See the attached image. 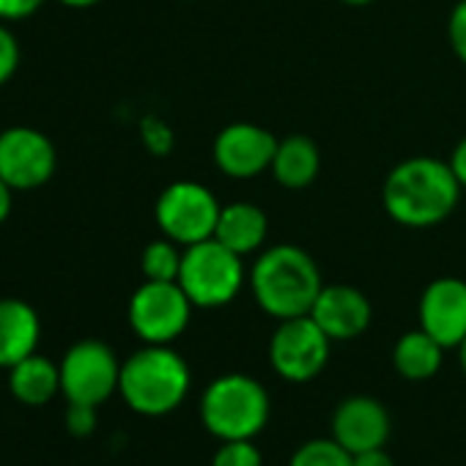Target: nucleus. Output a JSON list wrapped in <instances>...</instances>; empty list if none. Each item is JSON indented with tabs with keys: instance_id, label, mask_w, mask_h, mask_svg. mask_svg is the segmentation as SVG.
Listing matches in <instances>:
<instances>
[{
	"instance_id": "obj_23",
	"label": "nucleus",
	"mask_w": 466,
	"mask_h": 466,
	"mask_svg": "<svg viewBox=\"0 0 466 466\" xmlns=\"http://www.w3.org/2000/svg\"><path fill=\"white\" fill-rule=\"evenodd\" d=\"M17 66H20V42L6 23H0V86L15 77Z\"/></svg>"
},
{
	"instance_id": "obj_27",
	"label": "nucleus",
	"mask_w": 466,
	"mask_h": 466,
	"mask_svg": "<svg viewBox=\"0 0 466 466\" xmlns=\"http://www.w3.org/2000/svg\"><path fill=\"white\" fill-rule=\"evenodd\" d=\"M351 466H395V461H392V455L384 447H376V450L354 452L351 455Z\"/></svg>"
},
{
	"instance_id": "obj_6",
	"label": "nucleus",
	"mask_w": 466,
	"mask_h": 466,
	"mask_svg": "<svg viewBox=\"0 0 466 466\" xmlns=\"http://www.w3.org/2000/svg\"><path fill=\"white\" fill-rule=\"evenodd\" d=\"M222 206L214 192L198 181H173L157 198V225L167 239L181 248L206 242L214 237Z\"/></svg>"
},
{
	"instance_id": "obj_9",
	"label": "nucleus",
	"mask_w": 466,
	"mask_h": 466,
	"mask_svg": "<svg viewBox=\"0 0 466 466\" xmlns=\"http://www.w3.org/2000/svg\"><path fill=\"white\" fill-rule=\"evenodd\" d=\"M329 349L332 340L308 313L280 321L269 340V362L280 379L302 384L316 379L327 368Z\"/></svg>"
},
{
	"instance_id": "obj_21",
	"label": "nucleus",
	"mask_w": 466,
	"mask_h": 466,
	"mask_svg": "<svg viewBox=\"0 0 466 466\" xmlns=\"http://www.w3.org/2000/svg\"><path fill=\"white\" fill-rule=\"evenodd\" d=\"M289 466H351V452L329 439H310L291 455Z\"/></svg>"
},
{
	"instance_id": "obj_32",
	"label": "nucleus",
	"mask_w": 466,
	"mask_h": 466,
	"mask_svg": "<svg viewBox=\"0 0 466 466\" xmlns=\"http://www.w3.org/2000/svg\"><path fill=\"white\" fill-rule=\"evenodd\" d=\"M343 4H349V6H368V4H373V0H343Z\"/></svg>"
},
{
	"instance_id": "obj_7",
	"label": "nucleus",
	"mask_w": 466,
	"mask_h": 466,
	"mask_svg": "<svg viewBox=\"0 0 466 466\" xmlns=\"http://www.w3.org/2000/svg\"><path fill=\"white\" fill-rule=\"evenodd\" d=\"M192 308L176 280H146L129 299V327L140 340L167 346L187 329Z\"/></svg>"
},
{
	"instance_id": "obj_28",
	"label": "nucleus",
	"mask_w": 466,
	"mask_h": 466,
	"mask_svg": "<svg viewBox=\"0 0 466 466\" xmlns=\"http://www.w3.org/2000/svg\"><path fill=\"white\" fill-rule=\"evenodd\" d=\"M450 167H452V173H455V178H458V184L466 189V137L455 146V151H452V159H450Z\"/></svg>"
},
{
	"instance_id": "obj_2",
	"label": "nucleus",
	"mask_w": 466,
	"mask_h": 466,
	"mask_svg": "<svg viewBox=\"0 0 466 466\" xmlns=\"http://www.w3.org/2000/svg\"><path fill=\"white\" fill-rule=\"evenodd\" d=\"M250 289L258 308L278 319L308 316L324 289L316 261L297 245H275L264 250L250 272Z\"/></svg>"
},
{
	"instance_id": "obj_4",
	"label": "nucleus",
	"mask_w": 466,
	"mask_h": 466,
	"mask_svg": "<svg viewBox=\"0 0 466 466\" xmlns=\"http://www.w3.org/2000/svg\"><path fill=\"white\" fill-rule=\"evenodd\" d=\"M269 392L248 373L217 376L200 398V420L211 436L228 439H256L269 422Z\"/></svg>"
},
{
	"instance_id": "obj_26",
	"label": "nucleus",
	"mask_w": 466,
	"mask_h": 466,
	"mask_svg": "<svg viewBox=\"0 0 466 466\" xmlns=\"http://www.w3.org/2000/svg\"><path fill=\"white\" fill-rule=\"evenodd\" d=\"M45 0H0V23H17L42 9Z\"/></svg>"
},
{
	"instance_id": "obj_10",
	"label": "nucleus",
	"mask_w": 466,
	"mask_h": 466,
	"mask_svg": "<svg viewBox=\"0 0 466 466\" xmlns=\"http://www.w3.org/2000/svg\"><path fill=\"white\" fill-rule=\"evenodd\" d=\"M56 167L58 154L45 132L34 127H9L0 132V178L15 192L47 184Z\"/></svg>"
},
{
	"instance_id": "obj_24",
	"label": "nucleus",
	"mask_w": 466,
	"mask_h": 466,
	"mask_svg": "<svg viewBox=\"0 0 466 466\" xmlns=\"http://www.w3.org/2000/svg\"><path fill=\"white\" fill-rule=\"evenodd\" d=\"M66 428H69L72 436H88V433H94V428H96V406L69 403Z\"/></svg>"
},
{
	"instance_id": "obj_16",
	"label": "nucleus",
	"mask_w": 466,
	"mask_h": 466,
	"mask_svg": "<svg viewBox=\"0 0 466 466\" xmlns=\"http://www.w3.org/2000/svg\"><path fill=\"white\" fill-rule=\"evenodd\" d=\"M42 324L36 310L23 299H0V368H15L36 354Z\"/></svg>"
},
{
	"instance_id": "obj_25",
	"label": "nucleus",
	"mask_w": 466,
	"mask_h": 466,
	"mask_svg": "<svg viewBox=\"0 0 466 466\" xmlns=\"http://www.w3.org/2000/svg\"><path fill=\"white\" fill-rule=\"evenodd\" d=\"M447 34H450V45H452V53L466 64V0L452 9L450 15V25H447Z\"/></svg>"
},
{
	"instance_id": "obj_1",
	"label": "nucleus",
	"mask_w": 466,
	"mask_h": 466,
	"mask_svg": "<svg viewBox=\"0 0 466 466\" xmlns=\"http://www.w3.org/2000/svg\"><path fill=\"white\" fill-rule=\"evenodd\" d=\"M450 162L433 157H409L398 162L384 181V208L403 228H433L444 222L461 195Z\"/></svg>"
},
{
	"instance_id": "obj_8",
	"label": "nucleus",
	"mask_w": 466,
	"mask_h": 466,
	"mask_svg": "<svg viewBox=\"0 0 466 466\" xmlns=\"http://www.w3.org/2000/svg\"><path fill=\"white\" fill-rule=\"evenodd\" d=\"M61 392L69 403L99 406L116 390L121 379V362L116 351L102 340H80L61 360Z\"/></svg>"
},
{
	"instance_id": "obj_12",
	"label": "nucleus",
	"mask_w": 466,
	"mask_h": 466,
	"mask_svg": "<svg viewBox=\"0 0 466 466\" xmlns=\"http://www.w3.org/2000/svg\"><path fill=\"white\" fill-rule=\"evenodd\" d=\"M390 431L392 420L387 406L370 395H351L340 400L332 414V439L343 444L351 455L384 447Z\"/></svg>"
},
{
	"instance_id": "obj_14",
	"label": "nucleus",
	"mask_w": 466,
	"mask_h": 466,
	"mask_svg": "<svg viewBox=\"0 0 466 466\" xmlns=\"http://www.w3.org/2000/svg\"><path fill=\"white\" fill-rule=\"evenodd\" d=\"M370 302L368 297L354 289V286H324L313 310H310V319L327 332V338L335 343V340H354L360 338L368 327H370Z\"/></svg>"
},
{
	"instance_id": "obj_29",
	"label": "nucleus",
	"mask_w": 466,
	"mask_h": 466,
	"mask_svg": "<svg viewBox=\"0 0 466 466\" xmlns=\"http://www.w3.org/2000/svg\"><path fill=\"white\" fill-rule=\"evenodd\" d=\"M12 206H15V189L0 178V225H4L12 214Z\"/></svg>"
},
{
	"instance_id": "obj_11",
	"label": "nucleus",
	"mask_w": 466,
	"mask_h": 466,
	"mask_svg": "<svg viewBox=\"0 0 466 466\" xmlns=\"http://www.w3.org/2000/svg\"><path fill=\"white\" fill-rule=\"evenodd\" d=\"M278 137L258 124H230L214 137V165L230 178H253L272 167Z\"/></svg>"
},
{
	"instance_id": "obj_30",
	"label": "nucleus",
	"mask_w": 466,
	"mask_h": 466,
	"mask_svg": "<svg viewBox=\"0 0 466 466\" xmlns=\"http://www.w3.org/2000/svg\"><path fill=\"white\" fill-rule=\"evenodd\" d=\"M58 4H64L69 9H91V6L99 4V0H58Z\"/></svg>"
},
{
	"instance_id": "obj_13",
	"label": "nucleus",
	"mask_w": 466,
	"mask_h": 466,
	"mask_svg": "<svg viewBox=\"0 0 466 466\" xmlns=\"http://www.w3.org/2000/svg\"><path fill=\"white\" fill-rule=\"evenodd\" d=\"M420 329L444 349H458L466 338V283L458 278L433 280L420 297Z\"/></svg>"
},
{
	"instance_id": "obj_18",
	"label": "nucleus",
	"mask_w": 466,
	"mask_h": 466,
	"mask_svg": "<svg viewBox=\"0 0 466 466\" xmlns=\"http://www.w3.org/2000/svg\"><path fill=\"white\" fill-rule=\"evenodd\" d=\"M9 390L17 400L28 406H42L53 400L61 390V368L42 354H31L9 368Z\"/></svg>"
},
{
	"instance_id": "obj_15",
	"label": "nucleus",
	"mask_w": 466,
	"mask_h": 466,
	"mask_svg": "<svg viewBox=\"0 0 466 466\" xmlns=\"http://www.w3.org/2000/svg\"><path fill=\"white\" fill-rule=\"evenodd\" d=\"M267 233H269L267 211L261 206H256V203L237 200V203L222 206L214 239L222 242L228 250H233L237 256H250V253L264 248Z\"/></svg>"
},
{
	"instance_id": "obj_31",
	"label": "nucleus",
	"mask_w": 466,
	"mask_h": 466,
	"mask_svg": "<svg viewBox=\"0 0 466 466\" xmlns=\"http://www.w3.org/2000/svg\"><path fill=\"white\" fill-rule=\"evenodd\" d=\"M458 362H461V370L466 373V338L458 343Z\"/></svg>"
},
{
	"instance_id": "obj_3",
	"label": "nucleus",
	"mask_w": 466,
	"mask_h": 466,
	"mask_svg": "<svg viewBox=\"0 0 466 466\" xmlns=\"http://www.w3.org/2000/svg\"><path fill=\"white\" fill-rule=\"evenodd\" d=\"M189 384V365L178 351L170 346L146 343V349L135 351L121 365L118 392L132 411L146 417H165L184 403Z\"/></svg>"
},
{
	"instance_id": "obj_19",
	"label": "nucleus",
	"mask_w": 466,
	"mask_h": 466,
	"mask_svg": "<svg viewBox=\"0 0 466 466\" xmlns=\"http://www.w3.org/2000/svg\"><path fill=\"white\" fill-rule=\"evenodd\" d=\"M441 354H444V346L439 340H433L425 329H411L403 338H398L392 349V365L403 379L425 381L439 373Z\"/></svg>"
},
{
	"instance_id": "obj_17",
	"label": "nucleus",
	"mask_w": 466,
	"mask_h": 466,
	"mask_svg": "<svg viewBox=\"0 0 466 466\" xmlns=\"http://www.w3.org/2000/svg\"><path fill=\"white\" fill-rule=\"evenodd\" d=\"M321 167L319 146L305 135H289L278 140V151L272 159V173L280 187L289 189H305L316 181Z\"/></svg>"
},
{
	"instance_id": "obj_22",
	"label": "nucleus",
	"mask_w": 466,
	"mask_h": 466,
	"mask_svg": "<svg viewBox=\"0 0 466 466\" xmlns=\"http://www.w3.org/2000/svg\"><path fill=\"white\" fill-rule=\"evenodd\" d=\"M211 466H264V458L253 439H228L217 447Z\"/></svg>"
},
{
	"instance_id": "obj_5",
	"label": "nucleus",
	"mask_w": 466,
	"mask_h": 466,
	"mask_svg": "<svg viewBox=\"0 0 466 466\" xmlns=\"http://www.w3.org/2000/svg\"><path fill=\"white\" fill-rule=\"evenodd\" d=\"M195 308H222L239 297L245 286L242 256L228 250L214 237L184 248L176 280Z\"/></svg>"
},
{
	"instance_id": "obj_20",
	"label": "nucleus",
	"mask_w": 466,
	"mask_h": 466,
	"mask_svg": "<svg viewBox=\"0 0 466 466\" xmlns=\"http://www.w3.org/2000/svg\"><path fill=\"white\" fill-rule=\"evenodd\" d=\"M181 256H184L181 245H176V242L167 239V237L151 242V245L143 250V258H140V267H143L146 280H165V283L178 280Z\"/></svg>"
}]
</instances>
